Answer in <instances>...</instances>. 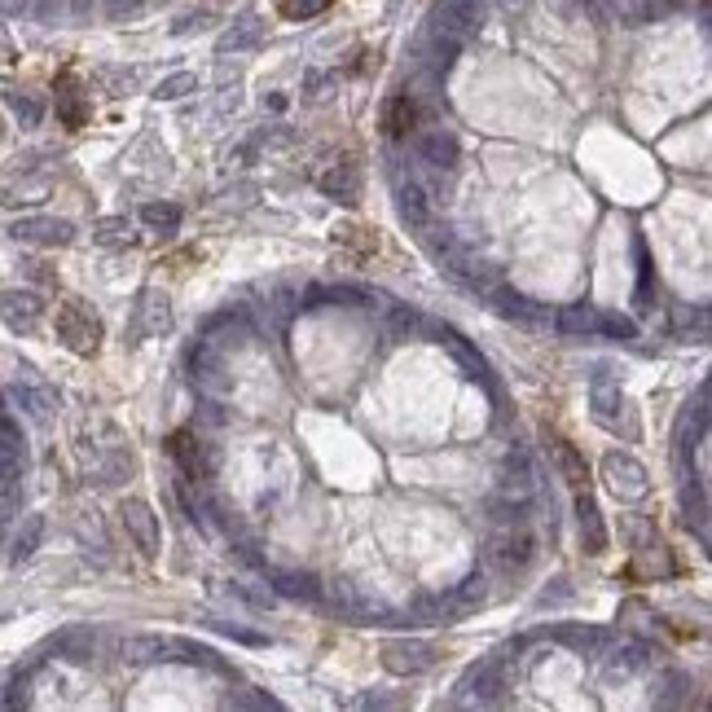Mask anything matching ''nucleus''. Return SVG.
I'll return each mask as SVG.
<instances>
[{
    "label": "nucleus",
    "mask_w": 712,
    "mask_h": 712,
    "mask_svg": "<svg viewBox=\"0 0 712 712\" xmlns=\"http://www.w3.org/2000/svg\"><path fill=\"white\" fill-rule=\"evenodd\" d=\"M321 299H326V304H339V308H365L370 304V295L356 291V286H317V291H308V308H317Z\"/></svg>",
    "instance_id": "cd10ccee"
},
{
    "label": "nucleus",
    "mask_w": 712,
    "mask_h": 712,
    "mask_svg": "<svg viewBox=\"0 0 712 712\" xmlns=\"http://www.w3.org/2000/svg\"><path fill=\"white\" fill-rule=\"evenodd\" d=\"M194 88H198L194 75H168V80L154 88V97H159V102H181V97H189Z\"/></svg>",
    "instance_id": "c9c22d12"
},
{
    "label": "nucleus",
    "mask_w": 712,
    "mask_h": 712,
    "mask_svg": "<svg viewBox=\"0 0 712 712\" xmlns=\"http://www.w3.org/2000/svg\"><path fill=\"white\" fill-rule=\"evenodd\" d=\"M361 233H365V229H356V225H343V229L335 233V238L352 242V247H361V251H374V247H378V238H374V233H370V238H361Z\"/></svg>",
    "instance_id": "a19ab883"
},
{
    "label": "nucleus",
    "mask_w": 712,
    "mask_h": 712,
    "mask_svg": "<svg viewBox=\"0 0 712 712\" xmlns=\"http://www.w3.org/2000/svg\"><path fill=\"white\" fill-rule=\"evenodd\" d=\"M124 660L128 664H172L176 638H163V633H132L124 642Z\"/></svg>",
    "instance_id": "9b49d317"
},
{
    "label": "nucleus",
    "mask_w": 712,
    "mask_h": 712,
    "mask_svg": "<svg viewBox=\"0 0 712 712\" xmlns=\"http://www.w3.org/2000/svg\"><path fill=\"white\" fill-rule=\"evenodd\" d=\"M9 110L22 119V128H36L40 124V102L27 93H9Z\"/></svg>",
    "instance_id": "e433bc0d"
},
{
    "label": "nucleus",
    "mask_w": 712,
    "mask_h": 712,
    "mask_svg": "<svg viewBox=\"0 0 712 712\" xmlns=\"http://www.w3.org/2000/svg\"><path fill=\"white\" fill-rule=\"evenodd\" d=\"M576 524H581L585 554H603L607 550V528H603V515H598V502L589 497V488L576 493Z\"/></svg>",
    "instance_id": "4468645a"
},
{
    "label": "nucleus",
    "mask_w": 712,
    "mask_h": 712,
    "mask_svg": "<svg viewBox=\"0 0 712 712\" xmlns=\"http://www.w3.org/2000/svg\"><path fill=\"white\" fill-rule=\"evenodd\" d=\"M598 330H607V335H616V339H633V335H638V330H633V321L620 317V313H603Z\"/></svg>",
    "instance_id": "58836bf2"
},
{
    "label": "nucleus",
    "mask_w": 712,
    "mask_h": 712,
    "mask_svg": "<svg viewBox=\"0 0 712 712\" xmlns=\"http://www.w3.org/2000/svg\"><path fill=\"white\" fill-rule=\"evenodd\" d=\"M93 242H102V247H128L132 242V229L124 216H106L93 225Z\"/></svg>",
    "instance_id": "2f4dec72"
},
{
    "label": "nucleus",
    "mask_w": 712,
    "mask_h": 712,
    "mask_svg": "<svg viewBox=\"0 0 712 712\" xmlns=\"http://www.w3.org/2000/svg\"><path fill=\"white\" fill-rule=\"evenodd\" d=\"M22 466H27V444H22V431L9 418H0V484H18Z\"/></svg>",
    "instance_id": "ddd939ff"
},
{
    "label": "nucleus",
    "mask_w": 712,
    "mask_h": 712,
    "mask_svg": "<svg viewBox=\"0 0 712 712\" xmlns=\"http://www.w3.org/2000/svg\"><path fill=\"white\" fill-rule=\"evenodd\" d=\"M0 9H9V14H18V9H27V0H0Z\"/></svg>",
    "instance_id": "c03bdc74"
},
{
    "label": "nucleus",
    "mask_w": 712,
    "mask_h": 712,
    "mask_svg": "<svg viewBox=\"0 0 712 712\" xmlns=\"http://www.w3.org/2000/svg\"><path fill=\"white\" fill-rule=\"evenodd\" d=\"M273 594L282 598H321V585L313 572H277L273 576Z\"/></svg>",
    "instance_id": "bb28decb"
},
{
    "label": "nucleus",
    "mask_w": 712,
    "mask_h": 712,
    "mask_svg": "<svg viewBox=\"0 0 712 712\" xmlns=\"http://www.w3.org/2000/svg\"><path fill=\"white\" fill-rule=\"evenodd\" d=\"M44 194H49V181H44V176H27V181H14V185H9L0 203H5V207H18V203H40Z\"/></svg>",
    "instance_id": "7c9ffc66"
},
{
    "label": "nucleus",
    "mask_w": 712,
    "mask_h": 712,
    "mask_svg": "<svg viewBox=\"0 0 712 712\" xmlns=\"http://www.w3.org/2000/svg\"><path fill=\"white\" fill-rule=\"evenodd\" d=\"M260 36H264V22L255 18V14H247V18H238L233 27L220 36V53H242V49H255L260 44Z\"/></svg>",
    "instance_id": "b1692460"
},
{
    "label": "nucleus",
    "mask_w": 712,
    "mask_h": 712,
    "mask_svg": "<svg viewBox=\"0 0 712 712\" xmlns=\"http://www.w3.org/2000/svg\"><path fill=\"white\" fill-rule=\"evenodd\" d=\"M414 128H418V102L409 93H392L383 102V132L392 141H400V137H409Z\"/></svg>",
    "instance_id": "dca6fc26"
},
{
    "label": "nucleus",
    "mask_w": 712,
    "mask_h": 712,
    "mask_svg": "<svg viewBox=\"0 0 712 712\" xmlns=\"http://www.w3.org/2000/svg\"><path fill=\"white\" fill-rule=\"evenodd\" d=\"M53 330H58L62 348L75 356H93L102 348V321H97V313L84 299H62L58 317H53Z\"/></svg>",
    "instance_id": "f257e3e1"
},
{
    "label": "nucleus",
    "mask_w": 712,
    "mask_h": 712,
    "mask_svg": "<svg viewBox=\"0 0 712 712\" xmlns=\"http://www.w3.org/2000/svg\"><path fill=\"white\" fill-rule=\"evenodd\" d=\"M168 453L176 458V466L185 471V480L207 484L211 475H216V453H211L207 444L194 436V431H176V436L168 440Z\"/></svg>",
    "instance_id": "39448f33"
},
{
    "label": "nucleus",
    "mask_w": 712,
    "mask_h": 712,
    "mask_svg": "<svg viewBox=\"0 0 712 712\" xmlns=\"http://www.w3.org/2000/svg\"><path fill=\"white\" fill-rule=\"evenodd\" d=\"M484 27V0H440L431 9V36L466 40Z\"/></svg>",
    "instance_id": "f03ea898"
},
{
    "label": "nucleus",
    "mask_w": 712,
    "mask_h": 712,
    "mask_svg": "<svg viewBox=\"0 0 712 712\" xmlns=\"http://www.w3.org/2000/svg\"><path fill=\"white\" fill-rule=\"evenodd\" d=\"M40 541H44V519L27 515L22 519V528H18V537H14V545H9V563H27L31 554L40 550Z\"/></svg>",
    "instance_id": "a878e982"
},
{
    "label": "nucleus",
    "mask_w": 712,
    "mask_h": 712,
    "mask_svg": "<svg viewBox=\"0 0 712 712\" xmlns=\"http://www.w3.org/2000/svg\"><path fill=\"white\" fill-rule=\"evenodd\" d=\"M436 660H440V647H431V642H422V638H392V642H383V669L396 673V677L427 673Z\"/></svg>",
    "instance_id": "20e7f679"
},
{
    "label": "nucleus",
    "mask_w": 712,
    "mask_h": 712,
    "mask_svg": "<svg viewBox=\"0 0 712 712\" xmlns=\"http://www.w3.org/2000/svg\"><path fill=\"white\" fill-rule=\"evenodd\" d=\"M229 708H282L273 695H260V691H242L229 699Z\"/></svg>",
    "instance_id": "ea45409f"
},
{
    "label": "nucleus",
    "mask_w": 712,
    "mask_h": 712,
    "mask_svg": "<svg viewBox=\"0 0 712 712\" xmlns=\"http://www.w3.org/2000/svg\"><path fill=\"white\" fill-rule=\"evenodd\" d=\"M629 409H633V405L625 400V392H620L611 378L598 374V378H594V418L603 422L607 431H620V414H629Z\"/></svg>",
    "instance_id": "2eb2a0df"
},
{
    "label": "nucleus",
    "mask_w": 712,
    "mask_h": 712,
    "mask_svg": "<svg viewBox=\"0 0 712 712\" xmlns=\"http://www.w3.org/2000/svg\"><path fill=\"white\" fill-rule=\"evenodd\" d=\"M603 480L607 488L620 497V502H642L651 493V480H647V466L629 453H607L603 458Z\"/></svg>",
    "instance_id": "7ed1b4c3"
},
{
    "label": "nucleus",
    "mask_w": 712,
    "mask_h": 712,
    "mask_svg": "<svg viewBox=\"0 0 712 712\" xmlns=\"http://www.w3.org/2000/svg\"><path fill=\"white\" fill-rule=\"evenodd\" d=\"M493 559H497V567H502V572H524V567L537 559V537H532V532L524 528V524H510L502 537L493 541Z\"/></svg>",
    "instance_id": "0eeeda50"
},
{
    "label": "nucleus",
    "mask_w": 712,
    "mask_h": 712,
    "mask_svg": "<svg viewBox=\"0 0 712 712\" xmlns=\"http://www.w3.org/2000/svg\"><path fill=\"white\" fill-rule=\"evenodd\" d=\"M88 97H84V88H80V80L75 75H62L58 80V119L66 128H84L88 124Z\"/></svg>",
    "instance_id": "f3484780"
},
{
    "label": "nucleus",
    "mask_w": 712,
    "mask_h": 712,
    "mask_svg": "<svg viewBox=\"0 0 712 712\" xmlns=\"http://www.w3.org/2000/svg\"><path fill=\"white\" fill-rule=\"evenodd\" d=\"M141 220L154 225V229H176V225H181V207H176V203H146V207H141Z\"/></svg>",
    "instance_id": "f704fd0d"
},
{
    "label": "nucleus",
    "mask_w": 712,
    "mask_h": 712,
    "mask_svg": "<svg viewBox=\"0 0 712 712\" xmlns=\"http://www.w3.org/2000/svg\"><path fill=\"white\" fill-rule=\"evenodd\" d=\"M66 5H71V9H75V14H84V9H88V5H93V0H66Z\"/></svg>",
    "instance_id": "49530a36"
},
{
    "label": "nucleus",
    "mask_w": 712,
    "mask_h": 712,
    "mask_svg": "<svg viewBox=\"0 0 712 712\" xmlns=\"http://www.w3.org/2000/svg\"><path fill=\"white\" fill-rule=\"evenodd\" d=\"M44 317V299L36 291H5L0 295V321H5L14 335H31Z\"/></svg>",
    "instance_id": "1a4fd4ad"
},
{
    "label": "nucleus",
    "mask_w": 712,
    "mask_h": 712,
    "mask_svg": "<svg viewBox=\"0 0 712 712\" xmlns=\"http://www.w3.org/2000/svg\"><path fill=\"white\" fill-rule=\"evenodd\" d=\"M9 238L31 242V247H66L75 238L71 220H53V216H27L18 225H9Z\"/></svg>",
    "instance_id": "6e6552de"
},
{
    "label": "nucleus",
    "mask_w": 712,
    "mask_h": 712,
    "mask_svg": "<svg viewBox=\"0 0 712 712\" xmlns=\"http://www.w3.org/2000/svg\"><path fill=\"white\" fill-rule=\"evenodd\" d=\"M141 313H146V335H163L172 326V313H168V299L159 291H146L141 295Z\"/></svg>",
    "instance_id": "c756f323"
},
{
    "label": "nucleus",
    "mask_w": 712,
    "mask_h": 712,
    "mask_svg": "<svg viewBox=\"0 0 712 712\" xmlns=\"http://www.w3.org/2000/svg\"><path fill=\"white\" fill-rule=\"evenodd\" d=\"M484 603H488V581L484 576H466V581L440 603V611L444 616H471V611H480Z\"/></svg>",
    "instance_id": "6ab92c4d"
},
{
    "label": "nucleus",
    "mask_w": 712,
    "mask_h": 712,
    "mask_svg": "<svg viewBox=\"0 0 712 712\" xmlns=\"http://www.w3.org/2000/svg\"><path fill=\"white\" fill-rule=\"evenodd\" d=\"M550 458H554V471H559V480L567 488H589V466H585V453L576 449L572 440H563V436H554L550 440Z\"/></svg>",
    "instance_id": "9d476101"
},
{
    "label": "nucleus",
    "mask_w": 712,
    "mask_h": 712,
    "mask_svg": "<svg viewBox=\"0 0 712 712\" xmlns=\"http://www.w3.org/2000/svg\"><path fill=\"white\" fill-rule=\"evenodd\" d=\"M93 647H97V633L93 629H71V633H62V638H58V651L66 655V660H75V664L93 660Z\"/></svg>",
    "instance_id": "c85d7f7f"
},
{
    "label": "nucleus",
    "mask_w": 712,
    "mask_h": 712,
    "mask_svg": "<svg viewBox=\"0 0 712 712\" xmlns=\"http://www.w3.org/2000/svg\"><path fill=\"white\" fill-rule=\"evenodd\" d=\"M611 14L620 22H629V27H642V22L655 18V0H607Z\"/></svg>",
    "instance_id": "473e14b6"
},
{
    "label": "nucleus",
    "mask_w": 712,
    "mask_h": 712,
    "mask_svg": "<svg viewBox=\"0 0 712 712\" xmlns=\"http://www.w3.org/2000/svg\"><path fill=\"white\" fill-rule=\"evenodd\" d=\"M321 189H326L335 203L356 207L361 203V168H356V163H335V168L321 176Z\"/></svg>",
    "instance_id": "a211bd4d"
},
{
    "label": "nucleus",
    "mask_w": 712,
    "mask_h": 712,
    "mask_svg": "<svg viewBox=\"0 0 712 712\" xmlns=\"http://www.w3.org/2000/svg\"><path fill=\"white\" fill-rule=\"evenodd\" d=\"M396 211H400V220L418 233L431 225V203H427V194H422V185H414V181L396 189Z\"/></svg>",
    "instance_id": "412c9836"
},
{
    "label": "nucleus",
    "mask_w": 712,
    "mask_h": 712,
    "mask_svg": "<svg viewBox=\"0 0 712 712\" xmlns=\"http://www.w3.org/2000/svg\"><path fill=\"white\" fill-rule=\"evenodd\" d=\"M9 396H14L18 405L27 409V414L36 418V422H49V418H53V409H58V396L44 392V387H22V383H18V387H9Z\"/></svg>",
    "instance_id": "393cba45"
},
{
    "label": "nucleus",
    "mask_w": 712,
    "mask_h": 712,
    "mask_svg": "<svg viewBox=\"0 0 712 712\" xmlns=\"http://www.w3.org/2000/svg\"><path fill=\"white\" fill-rule=\"evenodd\" d=\"M497 313L510 317V321H519V326H541V321H545V308L537 304V299L515 295V291H502V295H497Z\"/></svg>",
    "instance_id": "5701e85b"
},
{
    "label": "nucleus",
    "mask_w": 712,
    "mask_h": 712,
    "mask_svg": "<svg viewBox=\"0 0 712 712\" xmlns=\"http://www.w3.org/2000/svg\"><path fill=\"white\" fill-rule=\"evenodd\" d=\"M418 321H422V317L414 313V308H392V339L405 343V339L418 330Z\"/></svg>",
    "instance_id": "4c0bfd02"
},
{
    "label": "nucleus",
    "mask_w": 712,
    "mask_h": 712,
    "mask_svg": "<svg viewBox=\"0 0 712 712\" xmlns=\"http://www.w3.org/2000/svg\"><path fill=\"white\" fill-rule=\"evenodd\" d=\"M418 150H422V163H431L436 172H453V168H458V159H462L458 137H453L449 128L422 132V137H418Z\"/></svg>",
    "instance_id": "f8f14e48"
},
{
    "label": "nucleus",
    "mask_w": 712,
    "mask_h": 712,
    "mask_svg": "<svg viewBox=\"0 0 712 712\" xmlns=\"http://www.w3.org/2000/svg\"><path fill=\"white\" fill-rule=\"evenodd\" d=\"M321 9H330V0H277V14L286 22H304V18H317Z\"/></svg>",
    "instance_id": "72a5a7b5"
},
{
    "label": "nucleus",
    "mask_w": 712,
    "mask_h": 712,
    "mask_svg": "<svg viewBox=\"0 0 712 712\" xmlns=\"http://www.w3.org/2000/svg\"><path fill=\"white\" fill-rule=\"evenodd\" d=\"M326 84H330L326 75H313V80H308V102H326V97H330Z\"/></svg>",
    "instance_id": "37998d69"
},
{
    "label": "nucleus",
    "mask_w": 712,
    "mask_h": 712,
    "mask_svg": "<svg viewBox=\"0 0 712 712\" xmlns=\"http://www.w3.org/2000/svg\"><path fill=\"white\" fill-rule=\"evenodd\" d=\"M119 524L128 528V537L137 541V550L154 559L159 554V515L150 510V502H141V497H124L119 502Z\"/></svg>",
    "instance_id": "423d86ee"
},
{
    "label": "nucleus",
    "mask_w": 712,
    "mask_h": 712,
    "mask_svg": "<svg viewBox=\"0 0 712 712\" xmlns=\"http://www.w3.org/2000/svg\"><path fill=\"white\" fill-rule=\"evenodd\" d=\"M53 9H58V0H40V14L44 18H53Z\"/></svg>",
    "instance_id": "a18cd8bd"
},
{
    "label": "nucleus",
    "mask_w": 712,
    "mask_h": 712,
    "mask_svg": "<svg viewBox=\"0 0 712 712\" xmlns=\"http://www.w3.org/2000/svg\"><path fill=\"white\" fill-rule=\"evenodd\" d=\"M598 321H603V313H594L589 304H567V308L554 313V326H559L563 335H572V339L598 335Z\"/></svg>",
    "instance_id": "4be33fe9"
},
{
    "label": "nucleus",
    "mask_w": 712,
    "mask_h": 712,
    "mask_svg": "<svg viewBox=\"0 0 712 712\" xmlns=\"http://www.w3.org/2000/svg\"><path fill=\"white\" fill-rule=\"evenodd\" d=\"M102 5H106V14H110V18H124V14H137V9L146 5V0H102Z\"/></svg>",
    "instance_id": "79ce46f5"
},
{
    "label": "nucleus",
    "mask_w": 712,
    "mask_h": 712,
    "mask_svg": "<svg viewBox=\"0 0 712 712\" xmlns=\"http://www.w3.org/2000/svg\"><path fill=\"white\" fill-rule=\"evenodd\" d=\"M502 493L510 497V502H519V506L537 493V475H532V466H528L524 453H515V458L502 466Z\"/></svg>",
    "instance_id": "aec40b11"
}]
</instances>
